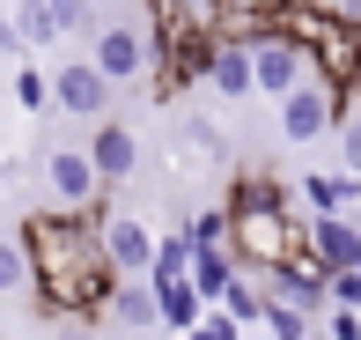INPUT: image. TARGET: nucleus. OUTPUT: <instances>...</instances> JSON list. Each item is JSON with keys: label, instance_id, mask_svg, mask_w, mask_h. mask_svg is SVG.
<instances>
[{"label": "nucleus", "instance_id": "obj_1", "mask_svg": "<svg viewBox=\"0 0 361 340\" xmlns=\"http://www.w3.org/2000/svg\"><path fill=\"white\" fill-rule=\"evenodd\" d=\"M96 222H104V200L96 207H37V215H23V230H15V245L30 259V296H37L44 318H89L104 311L111 296V259L96 245Z\"/></svg>", "mask_w": 361, "mask_h": 340}, {"label": "nucleus", "instance_id": "obj_2", "mask_svg": "<svg viewBox=\"0 0 361 340\" xmlns=\"http://www.w3.org/2000/svg\"><path fill=\"white\" fill-rule=\"evenodd\" d=\"M302 252V215L288 207H228V259L243 274H273Z\"/></svg>", "mask_w": 361, "mask_h": 340}, {"label": "nucleus", "instance_id": "obj_3", "mask_svg": "<svg viewBox=\"0 0 361 340\" xmlns=\"http://www.w3.org/2000/svg\"><path fill=\"white\" fill-rule=\"evenodd\" d=\"M332 126H339V89H332V82H317V74H310L302 89L281 96V141L310 148V141H324Z\"/></svg>", "mask_w": 361, "mask_h": 340}, {"label": "nucleus", "instance_id": "obj_4", "mask_svg": "<svg viewBox=\"0 0 361 340\" xmlns=\"http://www.w3.org/2000/svg\"><path fill=\"white\" fill-rule=\"evenodd\" d=\"M302 82H310L302 45H288L281 30L251 37V96H273V104H281V96H288V89H302Z\"/></svg>", "mask_w": 361, "mask_h": 340}, {"label": "nucleus", "instance_id": "obj_5", "mask_svg": "<svg viewBox=\"0 0 361 340\" xmlns=\"http://www.w3.org/2000/svg\"><path fill=\"white\" fill-rule=\"evenodd\" d=\"M44 89H52V104L67 111V119H89V126H96V119H111V96H118L104 74L89 67V59H59V67L44 74Z\"/></svg>", "mask_w": 361, "mask_h": 340}, {"label": "nucleus", "instance_id": "obj_6", "mask_svg": "<svg viewBox=\"0 0 361 340\" xmlns=\"http://www.w3.org/2000/svg\"><path fill=\"white\" fill-rule=\"evenodd\" d=\"M89 37H96V45H89V67L104 74L111 89L147 74V30H133V23H96Z\"/></svg>", "mask_w": 361, "mask_h": 340}, {"label": "nucleus", "instance_id": "obj_7", "mask_svg": "<svg viewBox=\"0 0 361 340\" xmlns=\"http://www.w3.org/2000/svg\"><path fill=\"white\" fill-rule=\"evenodd\" d=\"M302 259L324 274L361 266V215H302Z\"/></svg>", "mask_w": 361, "mask_h": 340}, {"label": "nucleus", "instance_id": "obj_8", "mask_svg": "<svg viewBox=\"0 0 361 340\" xmlns=\"http://www.w3.org/2000/svg\"><path fill=\"white\" fill-rule=\"evenodd\" d=\"M96 245H104V259H111V274H118V281H140L147 259H155V230H147L140 215H111V207H104Z\"/></svg>", "mask_w": 361, "mask_h": 340}, {"label": "nucleus", "instance_id": "obj_9", "mask_svg": "<svg viewBox=\"0 0 361 340\" xmlns=\"http://www.w3.org/2000/svg\"><path fill=\"white\" fill-rule=\"evenodd\" d=\"M81 156H89V170H96V185H126V177H133L140 170V134H133V126H118V119H96V134H89V148H81Z\"/></svg>", "mask_w": 361, "mask_h": 340}, {"label": "nucleus", "instance_id": "obj_10", "mask_svg": "<svg viewBox=\"0 0 361 340\" xmlns=\"http://www.w3.org/2000/svg\"><path fill=\"white\" fill-rule=\"evenodd\" d=\"M258 288H266L273 303H288V311H302V318H317L324 303H332V296H324V266H310L302 252H295L288 266H273V274H258Z\"/></svg>", "mask_w": 361, "mask_h": 340}, {"label": "nucleus", "instance_id": "obj_11", "mask_svg": "<svg viewBox=\"0 0 361 340\" xmlns=\"http://www.w3.org/2000/svg\"><path fill=\"white\" fill-rule=\"evenodd\" d=\"M44 185H52V200L74 207V215L104 200V185H96V170H89V156H81V148H52V156H44Z\"/></svg>", "mask_w": 361, "mask_h": 340}, {"label": "nucleus", "instance_id": "obj_12", "mask_svg": "<svg viewBox=\"0 0 361 340\" xmlns=\"http://www.w3.org/2000/svg\"><path fill=\"white\" fill-rule=\"evenodd\" d=\"M200 82L214 89L221 104H243V96H251V45L214 37V52H207V74H200Z\"/></svg>", "mask_w": 361, "mask_h": 340}, {"label": "nucleus", "instance_id": "obj_13", "mask_svg": "<svg viewBox=\"0 0 361 340\" xmlns=\"http://www.w3.org/2000/svg\"><path fill=\"white\" fill-rule=\"evenodd\" d=\"M96 318H111L126 340H147V333L162 326V318H155V296H147V281H111V296H104V311H96Z\"/></svg>", "mask_w": 361, "mask_h": 340}, {"label": "nucleus", "instance_id": "obj_14", "mask_svg": "<svg viewBox=\"0 0 361 340\" xmlns=\"http://www.w3.org/2000/svg\"><path fill=\"white\" fill-rule=\"evenodd\" d=\"M214 8H221V30H214V37L251 45V37H266V30H273V15H281L288 0H214Z\"/></svg>", "mask_w": 361, "mask_h": 340}, {"label": "nucleus", "instance_id": "obj_15", "mask_svg": "<svg viewBox=\"0 0 361 340\" xmlns=\"http://www.w3.org/2000/svg\"><path fill=\"white\" fill-rule=\"evenodd\" d=\"M185 281H192V296H200V303H221V296H228V281H236V259H228V245H207V252H192Z\"/></svg>", "mask_w": 361, "mask_h": 340}, {"label": "nucleus", "instance_id": "obj_16", "mask_svg": "<svg viewBox=\"0 0 361 340\" xmlns=\"http://www.w3.org/2000/svg\"><path fill=\"white\" fill-rule=\"evenodd\" d=\"M302 200H310V215H347V207L361 200V177H347V170H332V177H302Z\"/></svg>", "mask_w": 361, "mask_h": 340}, {"label": "nucleus", "instance_id": "obj_17", "mask_svg": "<svg viewBox=\"0 0 361 340\" xmlns=\"http://www.w3.org/2000/svg\"><path fill=\"white\" fill-rule=\"evenodd\" d=\"M221 311L236 318V326H258V311H266V288H258V274H243V266H236V281H228Z\"/></svg>", "mask_w": 361, "mask_h": 340}, {"label": "nucleus", "instance_id": "obj_18", "mask_svg": "<svg viewBox=\"0 0 361 340\" xmlns=\"http://www.w3.org/2000/svg\"><path fill=\"white\" fill-rule=\"evenodd\" d=\"M15 30H23V52L59 45V30H52V15H44V0H23V8H15Z\"/></svg>", "mask_w": 361, "mask_h": 340}, {"label": "nucleus", "instance_id": "obj_19", "mask_svg": "<svg viewBox=\"0 0 361 340\" xmlns=\"http://www.w3.org/2000/svg\"><path fill=\"white\" fill-rule=\"evenodd\" d=\"M177 237H185L192 252H207V245H228V207H200V215H192Z\"/></svg>", "mask_w": 361, "mask_h": 340}, {"label": "nucleus", "instance_id": "obj_20", "mask_svg": "<svg viewBox=\"0 0 361 340\" xmlns=\"http://www.w3.org/2000/svg\"><path fill=\"white\" fill-rule=\"evenodd\" d=\"M258 326H266L273 340H310V318L288 311V303H273V296H266V311H258Z\"/></svg>", "mask_w": 361, "mask_h": 340}, {"label": "nucleus", "instance_id": "obj_21", "mask_svg": "<svg viewBox=\"0 0 361 340\" xmlns=\"http://www.w3.org/2000/svg\"><path fill=\"white\" fill-rule=\"evenodd\" d=\"M332 134H339V170L361 177V111H339V126H332Z\"/></svg>", "mask_w": 361, "mask_h": 340}, {"label": "nucleus", "instance_id": "obj_22", "mask_svg": "<svg viewBox=\"0 0 361 340\" xmlns=\"http://www.w3.org/2000/svg\"><path fill=\"white\" fill-rule=\"evenodd\" d=\"M15 288H30V259L15 237H0V296H15Z\"/></svg>", "mask_w": 361, "mask_h": 340}, {"label": "nucleus", "instance_id": "obj_23", "mask_svg": "<svg viewBox=\"0 0 361 340\" xmlns=\"http://www.w3.org/2000/svg\"><path fill=\"white\" fill-rule=\"evenodd\" d=\"M44 15H52L59 37H67V30H96V8H89V0H44Z\"/></svg>", "mask_w": 361, "mask_h": 340}, {"label": "nucleus", "instance_id": "obj_24", "mask_svg": "<svg viewBox=\"0 0 361 340\" xmlns=\"http://www.w3.org/2000/svg\"><path fill=\"white\" fill-rule=\"evenodd\" d=\"M8 96H15V104H23V111H44V104H52V89H44V74H37V67H15Z\"/></svg>", "mask_w": 361, "mask_h": 340}, {"label": "nucleus", "instance_id": "obj_25", "mask_svg": "<svg viewBox=\"0 0 361 340\" xmlns=\"http://www.w3.org/2000/svg\"><path fill=\"white\" fill-rule=\"evenodd\" d=\"M192 333H200V340H243V326H236V318L221 311V303H207V311H200V326H192Z\"/></svg>", "mask_w": 361, "mask_h": 340}, {"label": "nucleus", "instance_id": "obj_26", "mask_svg": "<svg viewBox=\"0 0 361 340\" xmlns=\"http://www.w3.org/2000/svg\"><path fill=\"white\" fill-rule=\"evenodd\" d=\"M324 340H361V311H339V303H324Z\"/></svg>", "mask_w": 361, "mask_h": 340}, {"label": "nucleus", "instance_id": "obj_27", "mask_svg": "<svg viewBox=\"0 0 361 340\" xmlns=\"http://www.w3.org/2000/svg\"><path fill=\"white\" fill-rule=\"evenodd\" d=\"M185 148L214 163V156H221V134H214V126H200V119H192V126H185Z\"/></svg>", "mask_w": 361, "mask_h": 340}, {"label": "nucleus", "instance_id": "obj_28", "mask_svg": "<svg viewBox=\"0 0 361 340\" xmlns=\"http://www.w3.org/2000/svg\"><path fill=\"white\" fill-rule=\"evenodd\" d=\"M52 340H96L89 318H52Z\"/></svg>", "mask_w": 361, "mask_h": 340}, {"label": "nucleus", "instance_id": "obj_29", "mask_svg": "<svg viewBox=\"0 0 361 340\" xmlns=\"http://www.w3.org/2000/svg\"><path fill=\"white\" fill-rule=\"evenodd\" d=\"M0 59H23V30H15V15H0Z\"/></svg>", "mask_w": 361, "mask_h": 340}, {"label": "nucleus", "instance_id": "obj_30", "mask_svg": "<svg viewBox=\"0 0 361 340\" xmlns=\"http://www.w3.org/2000/svg\"><path fill=\"white\" fill-rule=\"evenodd\" d=\"M133 8H147V0H133Z\"/></svg>", "mask_w": 361, "mask_h": 340}, {"label": "nucleus", "instance_id": "obj_31", "mask_svg": "<svg viewBox=\"0 0 361 340\" xmlns=\"http://www.w3.org/2000/svg\"><path fill=\"white\" fill-rule=\"evenodd\" d=\"M185 340H200V333H185Z\"/></svg>", "mask_w": 361, "mask_h": 340}, {"label": "nucleus", "instance_id": "obj_32", "mask_svg": "<svg viewBox=\"0 0 361 340\" xmlns=\"http://www.w3.org/2000/svg\"><path fill=\"white\" fill-rule=\"evenodd\" d=\"M118 340H126V333H118Z\"/></svg>", "mask_w": 361, "mask_h": 340}]
</instances>
